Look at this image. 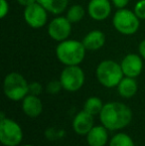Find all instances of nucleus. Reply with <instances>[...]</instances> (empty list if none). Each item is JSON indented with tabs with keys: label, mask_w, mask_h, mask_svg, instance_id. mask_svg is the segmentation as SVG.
Returning <instances> with one entry per match:
<instances>
[{
	"label": "nucleus",
	"mask_w": 145,
	"mask_h": 146,
	"mask_svg": "<svg viewBox=\"0 0 145 146\" xmlns=\"http://www.w3.org/2000/svg\"><path fill=\"white\" fill-rule=\"evenodd\" d=\"M99 120L109 130H120L130 124L132 111L129 106L122 102H107L103 106L99 113Z\"/></svg>",
	"instance_id": "1"
},
{
	"label": "nucleus",
	"mask_w": 145,
	"mask_h": 146,
	"mask_svg": "<svg viewBox=\"0 0 145 146\" xmlns=\"http://www.w3.org/2000/svg\"><path fill=\"white\" fill-rule=\"evenodd\" d=\"M87 49L81 41L67 39L59 42L56 47V57L65 66H79L85 57Z\"/></svg>",
	"instance_id": "2"
},
{
	"label": "nucleus",
	"mask_w": 145,
	"mask_h": 146,
	"mask_svg": "<svg viewBox=\"0 0 145 146\" xmlns=\"http://www.w3.org/2000/svg\"><path fill=\"white\" fill-rule=\"evenodd\" d=\"M95 75L99 83L107 88L117 87L124 77L120 64L112 60L101 61L97 65Z\"/></svg>",
	"instance_id": "3"
},
{
	"label": "nucleus",
	"mask_w": 145,
	"mask_h": 146,
	"mask_svg": "<svg viewBox=\"0 0 145 146\" xmlns=\"http://www.w3.org/2000/svg\"><path fill=\"white\" fill-rule=\"evenodd\" d=\"M3 92L9 100H22L29 94V84L21 74L12 72L4 78Z\"/></svg>",
	"instance_id": "4"
},
{
	"label": "nucleus",
	"mask_w": 145,
	"mask_h": 146,
	"mask_svg": "<svg viewBox=\"0 0 145 146\" xmlns=\"http://www.w3.org/2000/svg\"><path fill=\"white\" fill-rule=\"evenodd\" d=\"M112 24L114 29L125 36L134 35L139 29L140 19L134 11L126 8L117 9L112 17Z\"/></svg>",
	"instance_id": "5"
},
{
	"label": "nucleus",
	"mask_w": 145,
	"mask_h": 146,
	"mask_svg": "<svg viewBox=\"0 0 145 146\" xmlns=\"http://www.w3.org/2000/svg\"><path fill=\"white\" fill-rule=\"evenodd\" d=\"M23 130L19 123L10 118L0 120V141L5 146H17L22 142Z\"/></svg>",
	"instance_id": "6"
},
{
	"label": "nucleus",
	"mask_w": 145,
	"mask_h": 146,
	"mask_svg": "<svg viewBox=\"0 0 145 146\" xmlns=\"http://www.w3.org/2000/svg\"><path fill=\"white\" fill-rule=\"evenodd\" d=\"M85 80V73L79 66H66L60 75L63 88L71 92L81 90Z\"/></svg>",
	"instance_id": "7"
},
{
	"label": "nucleus",
	"mask_w": 145,
	"mask_h": 146,
	"mask_svg": "<svg viewBox=\"0 0 145 146\" xmlns=\"http://www.w3.org/2000/svg\"><path fill=\"white\" fill-rule=\"evenodd\" d=\"M48 13L49 12L40 3L36 2L24 8L23 17L29 27L33 29H40L48 22Z\"/></svg>",
	"instance_id": "8"
},
{
	"label": "nucleus",
	"mask_w": 145,
	"mask_h": 146,
	"mask_svg": "<svg viewBox=\"0 0 145 146\" xmlns=\"http://www.w3.org/2000/svg\"><path fill=\"white\" fill-rule=\"evenodd\" d=\"M72 24L66 16L57 15L48 24V35L57 42L67 40L72 33Z\"/></svg>",
	"instance_id": "9"
},
{
	"label": "nucleus",
	"mask_w": 145,
	"mask_h": 146,
	"mask_svg": "<svg viewBox=\"0 0 145 146\" xmlns=\"http://www.w3.org/2000/svg\"><path fill=\"white\" fill-rule=\"evenodd\" d=\"M120 66H121L124 77L135 79L141 75L143 71V59L140 55L130 53L122 59Z\"/></svg>",
	"instance_id": "10"
},
{
	"label": "nucleus",
	"mask_w": 145,
	"mask_h": 146,
	"mask_svg": "<svg viewBox=\"0 0 145 146\" xmlns=\"http://www.w3.org/2000/svg\"><path fill=\"white\" fill-rule=\"evenodd\" d=\"M111 4L110 0H89L87 13L93 20L103 21L107 19L111 13Z\"/></svg>",
	"instance_id": "11"
},
{
	"label": "nucleus",
	"mask_w": 145,
	"mask_h": 146,
	"mask_svg": "<svg viewBox=\"0 0 145 146\" xmlns=\"http://www.w3.org/2000/svg\"><path fill=\"white\" fill-rule=\"evenodd\" d=\"M93 115L89 114L85 110H81L75 116L73 120V128L79 135H87L95 125Z\"/></svg>",
	"instance_id": "12"
},
{
	"label": "nucleus",
	"mask_w": 145,
	"mask_h": 146,
	"mask_svg": "<svg viewBox=\"0 0 145 146\" xmlns=\"http://www.w3.org/2000/svg\"><path fill=\"white\" fill-rule=\"evenodd\" d=\"M22 110L27 116L36 118L42 113L43 104L38 96L30 94L22 100Z\"/></svg>",
	"instance_id": "13"
},
{
	"label": "nucleus",
	"mask_w": 145,
	"mask_h": 146,
	"mask_svg": "<svg viewBox=\"0 0 145 146\" xmlns=\"http://www.w3.org/2000/svg\"><path fill=\"white\" fill-rule=\"evenodd\" d=\"M87 51H97L105 44V35L101 30H91L81 40Z\"/></svg>",
	"instance_id": "14"
},
{
	"label": "nucleus",
	"mask_w": 145,
	"mask_h": 146,
	"mask_svg": "<svg viewBox=\"0 0 145 146\" xmlns=\"http://www.w3.org/2000/svg\"><path fill=\"white\" fill-rule=\"evenodd\" d=\"M87 141L89 146H105L109 141V129L101 125H95L87 134Z\"/></svg>",
	"instance_id": "15"
},
{
	"label": "nucleus",
	"mask_w": 145,
	"mask_h": 146,
	"mask_svg": "<svg viewBox=\"0 0 145 146\" xmlns=\"http://www.w3.org/2000/svg\"><path fill=\"white\" fill-rule=\"evenodd\" d=\"M116 88H117V92L120 96L124 98H130L136 94L138 85L134 78L123 77V79L120 81Z\"/></svg>",
	"instance_id": "16"
},
{
	"label": "nucleus",
	"mask_w": 145,
	"mask_h": 146,
	"mask_svg": "<svg viewBox=\"0 0 145 146\" xmlns=\"http://www.w3.org/2000/svg\"><path fill=\"white\" fill-rule=\"evenodd\" d=\"M49 13L54 15H61L66 9H68L69 0H38Z\"/></svg>",
	"instance_id": "17"
},
{
	"label": "nucleus",
	"mask_w": 145,
	"mask_h": 146,
	"mask_svg": "<svg viewBox=\"0 0 145 146\" xmlns=\"http://www.w3.org/2000/svg\"><path fill=\"white\" fill-rule=\"evenodd\" d=\"M103 102L97 96H91L83 104V110H85L87 112H89L91 115H97V114L101 113V110L103 108Z\"/></svg>",
	"instance_id": "18"
},
{
	"label": "nucleus",
	"mask_w": 145,
	"mask_h": 146,
	"mask_svg": "<svg viewBox=\"0 0 145 146\" xmlns=\"http://www.w3.org/2000/svg\"><path fill=\"white\" fill-rule=\"evenodd\" d=\"M85 15V10L81 5L75 4L68 8L66 17L70 20L71 23H77L81 21Z\"/></svg>",
	"instance_id": "19"
},
{
	"label": "nucleus",
	"mask_w": 145,
	"mask_h": 146,
	"mask_svg": "<svg viewBox=\"0 0 145 146\" xmlns=\"http://www.w3.org/2000/svg\"><path fill=\"white\" fill-rule=\"evenodd\" d=\"M109 146H135V144L129 135L119 132L112 136L109 141Z\"/></svg>",
	"instance_id": "20"
},
{
	"label": "nucleus",
	"mask_w": 145,
	"mask_h": 146,
	"mask_svg": "<svg viewBox=\"0 0 145 146\" xmlns=\"http://www.w3.org/2000/svg\"><path fill=\"white\" fill-rule=\"evenodd\" d=\"M63 90V86L61 83L60 79L59 80H53V81L49 82L46 86V90L48 94H57Z\"/></svg>",
	"instance_id": "21"
},
{
	"label": "nucleus",
	"mask_w": 145,
	"mask_h": 146,
	"mask_svg": "<svg viewBox=\"0 0 145 146\" xmlns=\"http://www.w3.org/2000/svg\"><path fill=\"white\" fill-rule=\"evenodd\" d=\"M133 11L140 20H145V0H138L134 5Z\"/></svg>",
	"instance_id": "22"
},
{
	"label": "nucleus",
	"mask_w": 145,
	"mask_h": 146,
	"mask_svg": "<svg viewBox=\"0 0 145 146\" xmlns=\"http://www.w3.org/2000/svg\"><path fill=\"white\" fill-rule=\"evenodd\" d=\"M43 92V87L38 82H32L29 84V94L34 96H40Z\"/></svg>",
	"instance_id": "23"
},
{
	"label": "nucleus",
	"mask_w": 145,
	"mask_h": 146,
	"mask_svg": "<svg viewBox=\"0 0 145 146\" xmlns=\"http://www.w3.org/2000/svg\"><path fill=\"white\" fill-rule=\"evenodd\" d=\"M9 13V3L7 0H0V18H5Z\"/></svg>",
	"instance_id": "24"
},
{
	"label": "nucleus",
	"mask_w": 145,
	"mask_h": 146,
	"mask_svg": "<svg viewBox=\"0 0 145 146\" xmlns=\"http://www.w3.org/2000/svg\"><path fill=\"white\" fill-rule=\"evenodd\" d=\"M112 5L117 9H122V8H126L128 5L130 0H110Z\"/></svg>",
	"instance_id": "25"
},
{
	"label": "nucleus",
	"mask_w": 145,
	"mask_h": 146,
	"mask_svg": "<svg viewBox=\"0 0 145 146\" xmlns=\"http://www.w3.org/2000/svg\"><path fill=\"white\" fill-rule=\"evenodd\" d=\"M138 52H139L140 56L142 57V59L145 60V39L142 40L138 45Z\"/></svg>",
	"instance_id": "26"
},
{
	"label": "nucleus",
	"mask_w": 145,
	"mask_h": 146,
	"mask_svg": "<svg viewBox=\"0 0 145 146\" xmlns=\"http://www.w3.org/2000/svg\"><path fill=\"white\" fill-rule=\"evenodd\" d=\"M17 2L20 4V5L23 6V7L25 8V7H27V6L32 5V4L38 2V0H17Z\"/></svg>",
	"instance_id": "27"
},
{
	"label": "nucleus",
	"mask_w": 145,
	"mask_h": 146,
	"mask_svg": "<svg viewBox=\"0 0 145 146\" xmlns=\"http://www.w3.org/2000/svg\"><path fill=\"white\" fill-rule=\"evenodd\" d=\"M23 146H34V145H32V144H25V145H23Z\"/></svg>",
	"instance_id": "28"
}]
</instances>
